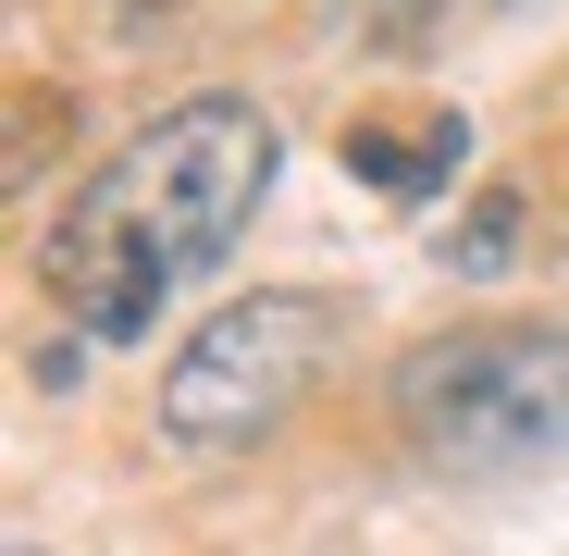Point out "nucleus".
Instances as JSON below:
<instances>
[{"label": "nucleus", "instance_id": "f257e3e1", "mask_svg": "<svg viewBox=\"0 0 569 556\" xmlns=\"http://www.w3.org/2000/svg\"><path fill=\"white\" fill-rule=\"evenodd\" d=\"M272 161H284V137H272L260 100H236V87L173 100L161 124H137V137L62 199V223H50V247H38L74 346H137V334L248 235V211L272 199Z\"/></svg>", "mask_w": 569, "mask_h": 556}, {"label": "nucleus", "instance_id": "423d86ee", "mask_svg": "<svg viewBox=\"0 0 569 556\" xmlns=\"http://www.w3.org/2000/svg\"><path fill=\"white\" fill-rule=\"evenodd\" d=\"M322 13H335V38H385L397 50V38H421L446 13V0H322Z\"/></svg>", "mask_w": 569, "mask_h": 556}, {"label": "nucleus", "instance_id": "39448f33", "mask_svg": "<svg viewBox=\"0 0 569 556\" xmlns=\"http://www.w3.org/2000/svg\"><path fill=\"white\" fill-rule=\"evenodd\" d=\"M508 260H520V199H508V185H483V199L458 211V235H446V272H470V285H496Z\"/></svg>", "mask_w": 569, "mask_h": 556}, {"label": "nucleus", "instance_id": "f03ea898", "mask_svg": "<svg viewBox=\"0 0 569 556\" xmlns=\"http://www.w3.org/2000/svg\"><path fill=\"white\" fill-rule=\"evenodd\" d=\"M397 433L433 471L532 483L569 471V322H483L397 358Z\"/></svg>", "mask_w": 569, "mask_h": 556}, {"label": "nucleus", "instance_id": "7ed1b4c3", "mask_svg": "<svg viewBox=\"0 0 569 556\" xmlns=\"http://www.w3.org/2000/svg\"><path fill=\"white\" fill-rule=\"evenodd\" d=\"M335 346H347V297H322V285H260V297L211 310L199 334L161 358L149 421H161L173 457H248L260 433L298 421V396L322 384Z\"/></svg>", "mask_w": 569, "mask_h": 556}, {"label": "nucleus", "instance_id": "0eeeda50", "mask_svg": "<svg viewBox=\"0 0 569 556\" xmlns=\"http://www.w3.org/2000/svg\"><path fill=\"white\" fill-rule=\"evenodd\" d=\"M0 556H50V544H38V532H13V544H0Z\"/></svg>", "mask_w": 569, "mask_h": 556}, {"label": "nucleus", "instance_id": "20e7f679", "mask_svg": "<svg viewBox=\"0 0 569 556\" xmlns=\"http://www.w3.org/2000/svg\"><path fill=\"white\" fill-rule=\"evenodd\" d=\"M458 161H470L458 100H421V112H347V173L371 185V199H433Z\"/></svg>", "mask_w": 569, "mask_h": 556}]
</instances>
